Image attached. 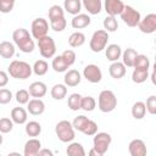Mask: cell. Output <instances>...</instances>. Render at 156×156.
Returning a JSON list of instances; mask_svg holds the SVG:
<instances>
[{
  "instance_id": "1",
  "label": "cell",
  "mask_w": 156,
  "mask_h": 156,
  "mask_svg": "<svg viewBox=\"0 0 156 156\" xmlns=\"http://www.w3.org/2000/svg\"><path fill=\"white\" fill-rule=\"evenodd\" d=\"M12 39L16 46L24 54H29L34 50V40L32 39L29 32L24 28H17L12 33Z\"/></svg>"
},
{
  "instance_id": "2",
  "label": "cell",
  "mask_w": 156,
  "mask_h": 156,
  "mask_svg": "<svg viewBox=\"0 0 156 156\" xmlns=\"http://www.w3.org/2000/svg\"><path fill=\"white\" fill-rule=\"evenodd\" d=\"M32 72H33L32 66L28 62L20 60H13L7 68V73L16 79H27L30 77Z\"/></svg>"
},
{
  "instance_id": "3",
  "label": "cell",
  "mask_w": 156,
  "mask_h": 156,
  "mask_svg": "<svg viewBox=\"0 0 156 156\" xmlns=\"http://www.w3.org/2000/svg\"><path fill=\"white\" fill-rule=\"evenodd\" d=\"M98 106L99 110L104 113L112 112L117 106V98L112 90H102L98 98Z\"/></svg>"
},
{
  "instance_id": "4",
  "label": "cell",
  "mask_w": 156,
  "mask_h": 156,
  "mask_svg": "<svg viewBox=\"0 0 156 156\" xmlns=\"http://www.w3.org/2000/svg\"><path fill=\"white\" fill-rule=\"evenodd\" d=\"M55 133H56L58 140H61L62 143H71V141H73V139L76 136L74 128H73L72 123L67 119H62L56 124Z\"/></svg>"
},
{
  "instance_id": "5",
  "label": "cell",
  "mask_w": 156,
  "mask_h": 156,
  "mask_svg": "<svg viewBox=\"0 0 156 156\" xmlns=\"http://www.w3.org/2000/svg\"><path fill=\"white\" fill-rule=\"evenodd\" d=\"M107 40H108V32H106L105 29H98L93 33L89 41V46L91 51L100 52L106 48Z\"/></svg>"
},
{
  "instance_id": "6",
  "label": "cell",
  "mask_w": 156,
  "mask_h": 156,
  "mask_svg": "<svg viewBox=\"0 0 156 156\" xmlns=\"http://www.w3.org/2000/svg\"><path fill=\"white\" fill-rule=\"evenodd\" d=\"M38 48L39 52L44 58H51L55 56L56 52V44L55 40L50 35H45L38 39Z\"/></svg>"
},
{
  "instance_id": "7",
  "label": "cell",
  "mask_w": 156,
  "mask_h": 156,
  "mask_svg": "<svg viewBox=\"0 0 156 156\" xmlns=\"http://www.w3.org/2000/svg\"><path fill=\"white\" fill-rule=\"evenodd\" d=\"M112 141V138L108 133L106 132H100V133H95L94 134V139H93V147L98 151V154L100 156L105 155L106 151L108 150V146Z\"/></svg>"
},
{
  "instance_id": "8",
  "label": "cell",
  "mask_w": 156,
  "mask_h": 156,
  "mask_svg": "<svg viewBox=\"0 0 156 156\" xmlns=\"http://www.w3.org/2000/svg\"><path fill=\"white\" fill-rule=\"evenodd\" d=\"M122 21L128 26V27H136L141 16H140V12L138 10H135L134 7L129 6V5H124L122 12L119 13Z\"/></svg>"
},
{
  "instance_id": "9",
  "label": "cell",
  "mask_w": 156,
  "mask_h": 156,
  "mask_svg": "<svg viewBox=\"0 0 156 156\" xmlns=\"http://www.w3.org/2000/svg\"><path fill=\"white\" fill-rule=\"evenodd\" d=\"M48 30H49V23H48V21L45 18L39 17V18H35L32 22L30 32H32V37L34 39L38 40L39 38L48 35Z\"/></svg>"
},
{
  "instance_id": "10",
  "label": "cell",
  "mask_w": 156,
  "mask_h": 156,
  "mask_svg": "<svg viewBox=\"0 0 156 156\" xmlns=\"http://www.w3.org/2000/svg\"><path fill=\"white\" fill-rule=\"evenodd\" d=\"M138 28L141 33L151 34L156 30V15L155 13H147L144 18H140L138 23Z\"/></svg>"
},
{
  "instance_id": "11",
  "label": "cell",
  "mask_w": 156,
  "mask_h": 156,
  "mask_svg": "<svg viewBox=\"0 0 156 156\" xmlns=\"http://www.w3.org/2000/svg\"><path fill=\"white\" fill-rule=\"evenodd\" d=\"M83 77L90 82V83H99L102 78V72L100 69V67L98 65H94V63H90V65H87L83 69Z\"/></svg>"
},
{
  "instance_id": "12",
  "label": "cell",
  "mask_w": 156,
  "mask_h": 156,
  "mask_svg": "<svg viewBox=\"0 0 156 156\" xmlns=\"http://www.w3.org/2000/svg\"><path fill=\"white\" fill-rule=\"evenodd\" d=\"M124 7V4L122 0H105L104 1V9L108 16H117L122 12Z\"/></svg>"
},
{
  "instance_id": "13",
  "label": "cell",
  "mask_w": 156,
  "mask_h": 156,
  "mask_svg": "<svg viewBox=\"0 0 156 156\" xmlns=\"http://www.w3.org/2000/svg\"><path fill=\"white\" fill-rule=\"evenodd\" d=\"M128 151L132 156H145L147 154L146 145L141 139H133L128 145Z\"/></svg>"
},
{
  "instance_id": "14",
  "label": "cell",
  "mask_w": 156,
  "mask_h": 156,
  "mask_svg": "<svg viewBox=\"0 0 156 156\" xmlns=\"http://www.w3.org/2000/svg\"><path fill=\"white\" fill-rule=\"evenodd\" d=\"M41 149V143L37 138H32L26 141L23 147V155L24 156H37L39 150Z\"/></svg>"
},
{
  "instance_id": "15",
  "label": "cell",
  "mask_w": 156,
  "mask_h": 156,
  "mask_svg": "<svg viewBox=\"0 0 156 156\" xmlns=\"http://www.w3.org/2000/svg\"><path fill=\"white\" fill-rule=\"evenodd\" d=\"M27 105H28L27 106L28 112L30 115H33V116H39V115L44 113V111H45V104L39 98H34V99L29 100L27 102Z\"/></svg>"
},
{
  "instance_id": "16",
  "label": "cell",
  "mask_w": 156,
  "mask_h": 156,
  "mask_svg": "<svg viewBox=\"0 0 156 156\" xmlns=\"http://www.w3.org/2000/svg\"><path fill=\"white\" fill-rule=\"evenodd\" d=\"M29 95L33 96V98H43L45 96V94L48 93V87L45 83L43 82H33L30 85H29Z\"/></svg>"
},
{
  "instance_id": "17",
  "label": "cell",
  "mask_w": 156,
  "mask_h": 156,
  "mask_svg": "<svg viewBox=\"0 0 156 156\" xmlns=\"http://www.w3.org/2000/svg\"><path fill=\"white\" fill-rule=\"evenodd\" d=\"M126 66L122 63V62H119V61H115V62H112L111 65H110V67H108V73H110V76L112 77V78H115V79H121V78H123L124 76H126Z\"/></svg>"
},
{
  "instance_id": "18",
  "label": "cell",
  "mask_w": 156,
  "mask_h": 156,
  "mask_svg": "<svg viewBox=\"0 0 156 156\" xmlns=\"http://www.w3.org/2000/svg\"><path fill=\"white\" fill-rule=\"evenodd\" d=\"M82 80L80 73L77 69H69L65 73L63 77V82L66 87H77Z\"/></svg>"
},
{
  "instance_id": "19",
  "label": "cell",
  "mask_w": 156,
  "mask_h": 156,
  "mask_svg": "<svg viewBox=\"0 0 156 156\" xmlns=\"http://www.w3.org/2000/svg\"><path fill=\"white\" fill-rule=\"evenodd\" d=\"M91 20L88 15L85 13H78V15H74L72 21H71V26L74 28V29H82V28H85L90 24Z\"/></svg>"
},
{
  "instance_id": "20",
  "label": "cell",
  "mask_w": 156,
  "mask_h": 156,
  "mask_svg": "<svg viewBox=\"0 0 156 156\" xmlns=\"http://www.w3.org/2000/svg\"><path fill=\"white\" fill-rule=\"evenodd\" d=\"M84 9L90 15H99L102 10V2L101 0H80Z\"/></svg>"
},
{
  "instance_id": "21",
  "label": "cell",
  "mask_w": 156,
  "mask_h": 156,
  "mask_svg": "<svg viewBox=\"0 0 156 156\" xmlns=\"http://www.w3.org/2000/svg\"><path fill=\"white\" fill-rule=\"evenodd\" d=\"M105 55H106V58L108 61H111V62L118 61V58L122 55L121 46L117 45V44H110V45H107L105 48Z\"/></svg>"
},
{
  "instance_id": "22",
  "label": "cell",
  "mask_w": 156,
  "mask_h": 156,
  "mask_svg": "<svg viewBox=\"0 0 156 156\" xmlns=\"http://www.w3.org/2000/svg\"><path fill=\"white\" fill-rule=\"evenodd\" d=\"M28 115L23 107H13L11 110V119L16 124H24L27 122Z\"/></svg>"
},
{
  "instance_id": "23",
  "label": "cell",
  "mask_w": 156,
  "mask_h": 156,
  "mask_svg": "<svg viewBox=\"0 0 156 156\" xmlns=\"http://www.w3.org/2000/svg\"><path fill=\"white\" fill-rule=\"evenodd\" d=\"M136 55H138V52H136L133 48L126 49V50L122 52V55H121V56H122V63H123L126 67H133Z\"/></svg>"
},
{
  "instance_id": "24",
  "label": "cell",
  "mask_w": 156,
  "mask_h": 156,
  "mask_svg": "<svg viewBox=\"0 0 156 156\" xmlns=\"http://www.w3.org/2000/svg\"><path fill=\"white\" fill-rule=\"evenodd\" d=\"M15 51H16V48H15V44L11 43V41H1L0 43V56L4 57V58H11L13 55H15Z\"/></svg>"
},
{
  "instance_id": "25",
  "label": "cell",
  "mask_w": 156,
  "mask_h": 156,
  "mask_svg": "<svg viewBox=\"0 0 156 156\" xmlns=\"http://www.w3.org/2000/svg\"><path fill=\"white\" fill-rule=\"evenodd\" d=\"M82 9L80 0H65L63 1V10L71 15H78Z\"/></svg>"
},
{
  "instance_id": "26",
  "label": "cell",
  "mask_w": 156,
  "mask_h": 156,
  "mask_svg": "<svg viewBox=\"0 0 156 156\" xmlns=\"http://www.w3.org/2000/svg\"><path fill=\"white\" fill-rule=\"evenodd\" d=\"M66 154L68 156H85V150L80 143L77 141H71L67 146Z\"/></svg>"
},
{
  "instance_id": "27",
  "label": "cell",
  "mask_w": 156,
  "mask_h": 156,
  "mask_svg": "<svg viewBox=\"0 0 156 156\" xmlns=\"http://www.w3.org/2000/svg\"><path fill=\"white\" fill-rule=\"evenodd\" d=\"M146 113V107H145V102L143 101H136L133 104L132 106V116L135 119H143L145 117Z\"/></svg>"
},
{
  "instance_id": "28",
  "label": "cell",
  "mask_w": 156,
  "mask_h": 156,
  "mask_svg": "<svg viewBox=\"0 0 156 156\" xmlns=\"http://www.w3.org/2000/svg\"><path fill=\"white\" fill-rule=\"evenodd\" d=\"M51 98L55 100H62L67 95V87L65 84H55L50 90Z\"/></svg>"
},
{
  "instance_id": "29",
  "label": "cell",
  "mask_w": 156,
  "mask_h": 156,
  "mask_svg": "<svg viewBox=\"0 0 156 156\" xmlns=\"http://www.w3.org/2000/svg\"><path fill=\"white\" fill-rule=\"evenodd\" d=\"M24 130H26V133H27L28 136L35 138V136H38V135L41 133V126H40V123L37 122V121H29V122L26 124Z\"/></svg>"
},
{
  "instance_id": "30",
  "label": "cell",
  "mask_w": 156,
  "mask_h": 156,
  "mask_svg": "<svg viewBox=\"0 0 156 156\" xmlns=\"http://www.w3.org/2000/svg\"><path fill=\"white\" fill-rule=\"evenodd\" d=\"M85 43V35L82 32H74L68 38V44L72 48H79Z\"/></svg>"
},
{
  "instance_id": "31",
  "label": "cell",
  "mask_w": 156,
  "mask_h": 156,
  "mask_svg": "<svg viewBox=\"0 0 156 156\" xmlns=\"http://www.w3.org/2000/svg\"><path fill=\"white\" fill-rule=\"evenodd\" d=\"M149 78V69H141V68H134L132 73V80L134 83H144Z\"/></svg>"
},
{
  "instance_id": "32",
  "label": "cell",
  "mask_w": 156,
  "mask_h": 156,
  "mask_svg": "<svg viewBox=\"0 0 156 156\" xmlns=\"http://www.w3.org/2000/svg\"><path fill=\"white\" fill-rule=\"evenodd\" d=\"M96 107V101L93 96H82L80 100V108L84 110L85 112H91Z\"/></svg>"
},
{
  "instance_id": "33",
  "label": "cell",
  "mask_w": 156,
  "mask_h": 156,
  "mask_svg": "<svg viewBox=\"0 0 156 156\" xmlns=\"http://www.w3.org/2000/svg\"><path fill=\"white\" fill-rule=\"evenodd\" d=\"M32 69L37 76H44V74H46V72L49 69V65L45 60H37L34 62Z\"/></svg>"
},
{
  "instance_id": "34",
  "label": "cell",
  "mask_w": 156,
  "mask_h": 156,
  "mask_svg": "<svg viewBox=\"0 0 156 156\" xmlns=\"http://www.w3.org/2000/svg\"><path fill=\"white\" fill-rule=\"evenodd\" d=\"M80 100H82V95L78 93H73L68 96L67 105L72 111H78L80 110Z\"/></svg>"
},
{
  "instance_id": "35",
  "label": "cell",
  "mask_w": 156,
  "mask_h": 156,
  "mask_svg": "<svg viewBox=\"0 0 156 156\" xmlns=\"http://www.w3.org/2000/svg\"><path fill=\"white\" fill-rule=\"evenodd\" d=\"M102 24H104V29L106 32H116L117 28H118V22H117V20H116L115 16H108L107 15L104 18Z\"/></svg>"
},
{
  "instance_id": "36",
  "label": "cell",
  "mask_w": 156,
  "mask_h": 156,
  "mask_svg": "<svg viewBox=\"0 0 156 156\" xmlns=\"http://www.w3.org/2000/svg\"><path fill=\"white\" fill-rule=\"evenodd\" d=\"M51 66H52L54 71H55V72H58V73H61V72H66L67 68H68V66L66 65V62H65V60L62 58L61 55L55 56V57L52 58V63H51Z\"/></svg>"
},
{
  "instance_id": "37",
  "label": "cell",
  "mask_w": 156,
  "mask_h": 156,
  "mask_svg": "<svg viewBox=\"0 0 156 156\" xmlns=\"http://www.w3.org/2000/svg\"><path fill=\"white\" fill-rule=\"evenodd\" d=\"M134 68H141V69H149L150 67V61L147 58L146 55H143V54H138L136 57H135V61H134Z\"/></svg>"
},
{
  "instance_id": "38",
  "label": "cell",
  "mask_w": 156,
  "mask_h": 156,
  "mask_svg": "<svg viewBox=\"0 0 156 156\" xmlns=\"http://www.w3.org/2000/svg\"><path fill=\"white\" fill-rule=\"evenodd\" d=\"M67 26V21L65 17H60V18H55L50 21V27L52 30L55 32H62Z\"/></svg>"
},
{
  "instance_id": "39",
  "label": "cell",
  "mask_w": 156,
  "mask_h": 156,
  "mask_svg": "<svg viewBox=\"0 0 156 156\" xmlns=\"http://www.w3.org/2000/svg\"><path fill=\"white\" fill-rule=\"evenodd\" d=\"M60 17H65V10L60 6V5H52L49 9V20H55V18H60Z\"/></svg>"
},
{
  "instance_id": "40",
  "label": "cell",
  "mask_w": 156,
  "mask_h": 156,
  "mask_svg": "<svg viewBox=\"0 0 156 156\" xmlns=\"http://www.w3.org/2000/svg\"><path fill=\"white\" fill-rule=\"evenodd\" d=\"M88 121H89V118H88V117H85L84 115H79V116H77V117L73 119L72 126H73L74 130L82 132V130H83V128L85 127V124H87V122H88Z\"/></svg>"
},
{
  "instance_id": "41",
  "label": "cell",
  "mask_w": 156,
  "mask_h": 156,
  "mask_svg": "<svg viewBox=\"0 0 156 156\" xmlns=\"http://www.w3.org/2000/svg\"><path fill=\"white\" fill-rule=\"evenodd\" d=\"M13 128V122L11 118H7V117H2L0 118V133L1 134H6V133H10Z\"/></svg>"
},
{
  "instance_id": "42",
  "label": "cell",
  "mask_w": 156,
  "mask_h": 156,
  "mask_svg": "<svg viewBox=\"0 0 156 156\" xmlns=\"http://www.w3.org/2000/svg\"><path fill=\"white\" fill-rule=\"evenodd\" d=\"M29 91L28 90H26V89H20V90H17L16 91V95H15V98H16V101L20 104V105H24V104H27L28 101H29Z\"/></svg>"
},
{
  "instance_id": "43",
  "label": "cell",
  "mask_w": 156,
  "mask_h": 156,
  "mask_svg": "<svg viewBox=\"0 0 156 156\" xmlns=\"http://www.w3.org/2000/svg\"><path fill=\"white\" fill-rule=\"evenodd\" d=\"M98 124L94 122V121H91V119H89L88 122H87V124H85V127L83 128V130H82V133L83 134H85V135H89V136H93L95 133H98Z\"/></svg>"
},
{
  "instance_id": "44",
  "label": "cell",
  "mask_w": 156,
  "mask_h": 156,
  "mask_svg": "<svg viewBox=\"0 0 156 156\" xmlns=\"http://www.w3.org/2000/svg\"><path fill=\"white\" fill-rule=\"evenodd\" d=\"M62 58L65 60V62H66V65L69 67V66H72L74 62H76V58H77V56H76V52L73 51V50H71V49H68V50H65L63 52H62Z\"/></svg>"
},
{
  "instance_id": "45",
  "label": "cell",
  "mask_w": 156,
  "mask_h": 156,
  "mask_svg": "<svg viewBox=\"0 0 156 156\" xmlns=\"http://www.w3.org/2000/svg\"><path fill=\"white\" fill-rule=\"evenodd\" d=\"M15 0H0V12L1 13H9L13 10Z\"/></svg>"
},
{
  "instance_id": "46",
  "label": "cell",
  "mask_w": 156,
  "mask_h": 156,
  "mask_svg": "<svg viewBox=\"0 0 156 156\" xmlns=\"http://www.w3.org/2000/svg\"><path fill=\"white\" fill-rule=\"evenodd\" d=\"M12 100V93L11 90L6 89V88H1L0 89V104L1 105H6Z\"/></svg>"
},
{
  "instance_id": "47",
  "label": "cell",
  "mask_w": 156,
  "mask_h": 156,
  "mask_svg": "<svg viewBox=\"0 0 156 156\" xmlns=\"http://www.w3.org/2000/svg\"><path fill=\"white\" fill-rule=\"evenodd\" d=\"M145 107H146V111L150 115H155L156 113V96L155 95H151V96L147 98Z\"/></svg>"
},
{
  "instance_id": "48",
  "label": "cell",
  "mask_w": 156,
  "mask_h": 156,
  "mask_svg": "<svg viewBox=\"0 0 156 156\" xmlns=\"http://www.w3.org/2000/svg\"><path fill=\"white\" fill-rule=\"evenodd\" d=\"M9 83V74L5 71H0V88H4Z\"/></svg>"
},
{
  "instance_id": "49",
  "label": "cell",
  "mask_w": 156,
  "mask_h": 156,
  "mask_svg": "<svg viewBox=\"0 0 156 156\" xmlns=\"http://www.w3.org/2000/svg\"><path fill=\"white\" fill-rule=\"evenodd\" d=\"M39 156H43V155H49V156H52V151L49 150V149H40L39 152H38Z\"/></svg>"
},
{
  "instance_id": "50",
  "label": "cell",
  "mask_w": 156,
  "mask_h": 156,
  "mask_svg": "<svg viewBox=\"0 0 156 156\" xmlns=\"http://www.w3.org/2000/svg\"><path fill=\"white\" fill-rule=\"evenodd\" d=\"M88 154H89L90 156H100V155L98 154V151H96V150H95L94 147H93V149H91V150H90V151H89Z\"/></svg>"
},
{
  "instance_id": "51",
  "label": "cell",
  "mask_w": 156,
  "mask_h": 156,
  "mask_svg": "<svg viewBox=\"0 0 156 156\" xmlns=\"http://www.w3.org/2000/svg\"><path fill=\"white\" fill-rule=\"evenodd\" d=\"M2 141H4V138H2V135H1V133H0V145L2 144Z\"/></svg>"
}]
</instances>
